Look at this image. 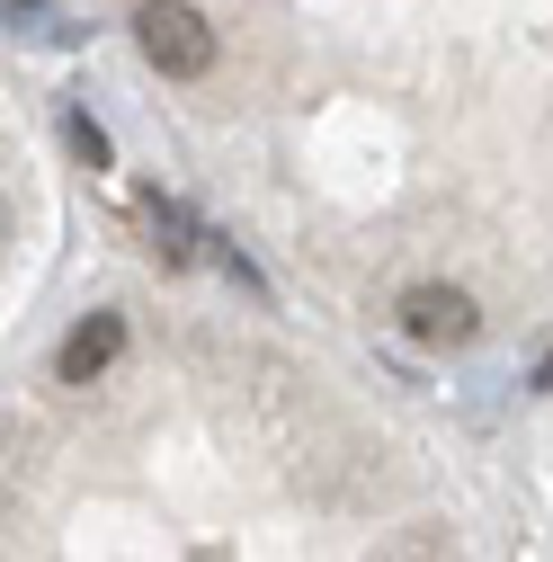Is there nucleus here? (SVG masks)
<instances>
[{"label": "nucleus", "mask_w": 553, "mask_h": 562, "mask_svg": "<svg viewBox=\"0 0 553 562\" xmlns=\"http://www.w3.org/2000/svg\"><path fill=\"white\" fill-rule=\"evenodd\" d=\"M215 268L233 277V286H241V295H268V277H259V268H250V259H241V250H233L224 233H215Z\"/></svg>", "instance_id": "obj_7"}, {"label": "nucleus", "mask_w": 553, "mask_h": 562, "mask_svg": "<svg viewBox=\"0 0 553 562\" xmlns=\"http://www.w3.org/2000/svg\"><path fill=\"white\" fill-rule=\"evenodd\" d=\"M144 215H153V250H161L170 268H188V259H196L205 241H215V233H196V215H188V205H179V196H161V188L144 196Z\"/></svg>", "instance_id": "obj_4"}, {"label": "nucleus", "mask_w": 553, "mask_h": 562, "mask_svg": "<svg viewBox=\"0 0 553 562\" xmlns=\"http://www.w3.org/2000/svg\"><path fill=\"white\" fill-rule=\"evenodd\" d=\"M134 45H144V63L161 81H205L215 54H224V36L205 27V10H188V0H144V10H134Z\"/></svg>", "instance_id": "obj_1"}, {"label": "nucleus", "mask_w": 553, "mask_h": 562, "mask_svg": "<svg viewBox=\"0 0 553 562\" xmlns=\"http://www.w3.org/2000/svg\"><path fill=\"white\" fill-rule=\"evenodd\" d=\"M535 393H553V348H544V358H535Z\"/></svg>", "instance_id": "obj_8"}, {"label": "nucleus", "mask_w": 553, "mask_h": 562, "mask_svg": "<svg viewBox=\"0 0 553 562\" xmlns=\"http://www.w3.org/2000/svg\"><path fill=\"white\" fill-rule=\"evenodd\" d=\"M63 144H72L81 170H108V161H116V153H108V134H99V116H81V108H63Z\"/></svg>", "instance_id": "obj_5"}, {"label": "nucleus", "mask_w": 553, "mask_h": 562, "mask_svg": "<svg viewBox=\"0 0 553 562\" xmlns=\"http://www.w3.org/2000/svg\"><path fill=\"white\" fill-rule=\"evenodd\" d=\"M125 358V313H81L72 322V339L54 348V384H72V393H90V384H108V367Z\"/></svg>", "instance_id": "obj_3"}, {"label": "nucleus", "mask_w": 553, "mask_h": 562, "mask_svg": "<svg viewBox=\"0 0 553 562\" xmlns=\"http://www.w3.org/2000/svg\"><path fill=\"white\" fill-rule=\"evenodd\" d=\"M10 27H19V36H72L54 0H10Z\"/></svg>", "instance_id": "obj_6"}, {"label": "nucleus", "mask_w": 553, "mask_h": 562, "mask_svg": "<svg viewBox=\"0 0 553 562\" xmlns=\"http://www.w3.org/2000/svg\"><path fill=\"white\" fill-rule=\"evenodd\" d=\"M393 330L410 339V348H473L482 339V304L464 295V286H410L402 304H393Z\"/></svg>", "instance_id": "obj_2"}]
</instances>
